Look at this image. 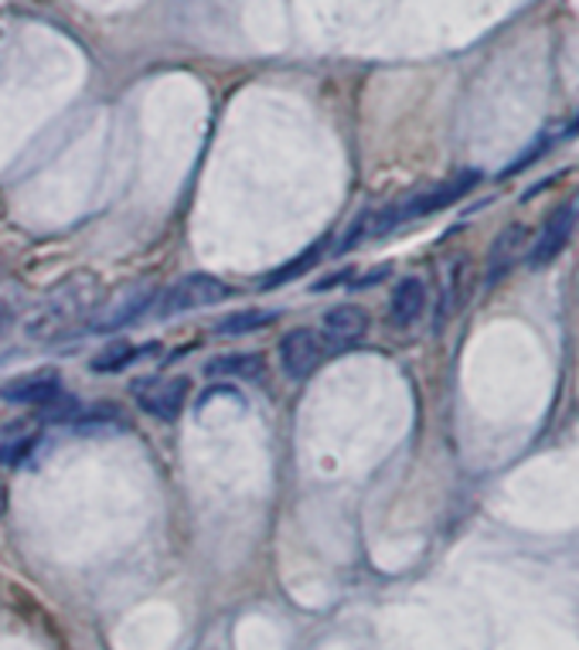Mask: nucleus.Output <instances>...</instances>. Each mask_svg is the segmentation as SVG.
<instances>
[{
    "mask_svg": "<svg viewBox=\"0 0 579 650\" xmlns=\"http://www.w3.org/2000/svg\"><path fill=\"white\" fill-rule=\"evenodd\" d=\"M154 300V283H126L120 287L110 300H100V307L93 310V317L85 320L89 334H110L116 328H126L130 320H137L144 313V307Z\"/></svg>",
    "mask_w": 579,
    "mask_h": 650,
    "instance_id": "nucleus-2",
    "label": "nucleus"
},
{
    "mask_svg": "<svg viewBox=\"0 0 579 650\" xmlns=\"http://www.w3.org/2000/svg\"><path fill=\"white\" fill-rule=\"evenodd\" d=\"M572 133H579V113H576V116H572V120H569L566 126H562V133H559V136H562V141H569Z\"/></svg>",
    "mask_w": 579,
    "mask_h": 650,
    "instance_id": "nucleus-16",
    "label": "nucleus"
},
{
    "mask_svg": "<svg viewBox=\"0 0 579 650\" xmlns=\"http://www.w3.org/2000/svg\"><path fill=\"white\" fill-rule=\"evenodd\" d=\"M8 402H21V405H52L62 395V379L55 371H34V375H21L11 379L4 389H0Z\"/></svg>",
    "mask_w": 579,
    "mask_h": 650,
    "instance_id": "nucleus-8",
    "label": "nucleus"
},
{
    "mask_svg": "<svg viewBox=\"0 0 579 650\" xmlns=\"http://www.w3.org/2000/svg\"><path fill=\"white\" fill-rule=\"evenodd\" d=\"M232 297V287L221 283L218 276L208 272H192L185 280H177L164 297H161V317H174V313H188V310H201V307H215L221 300Z\"/></svg>",
    "mask_w": 579,
    "mask_h": 650,
    "instance_id": "nucleus-3",
    "label": "nucleus"
},
{
    "mask_svg": "<svg viewBox=\"0 0 579 650\" xmlns=\"http://www.w3.org/2000/svg\"><path fill=\"white\" fill-rule=\"evenodd\" d=\"M318 256H321V246H314V249H310L307 256H300L297 262H290V266H283V269H280V272L273 276V280H266V287H273V283H287V280H293V276H297L300 269H307V266H310V262H314Z\"/></svg>",
    "mask_w": 579,
    "mask_h": 650,
    "instance_id": "nucleus-15",
    "label": "nucleus"
},
{
    "mask_svg": "<svg viewBox=\"0 0 579 650\" xmlns=\"http://www.w3.org/2000/svg\"><path fill=\"white\" fill-rule=\"evenodd\" d=\"M576 225H579V195L566 198V202L546 218L542 231L536 236V243H531L528 262H531V266H546V262H552V259L566 249V243L572 239Z\"/></svg>",
    "mask_w": 579,
    "mask_h": 650,
    "instance_id": "nucleus-5",
    "label": "nucleus"
},
{
    "mask_svg": "<svg viewBox=\"0 0 579 650\" xmlns=\"http://www.w3.org/2000/svg\"><path fill=\"white\" fill-rule=\"evenodd\" d=\"M208 379H221V382H256L262 379L266 371V361L262 354H226V358H215L208 368Z\"/></svg>",
    "mask_w": 579,
    "mask_h": 650,
    "instance_id": "nucleus-10",
    "label": "nucleus"
},
{
    "mask_svg": "<svg viewBox=\"0 0 579 650\" xmlns=\"http://www.w3.org/2000/svg\"><path fill=\"white\" fill-rule=\"evenodd\" d=\"M270 320H277V310H242V313H229L218 323V334H246V331H259Z\"/></svg>",
    "mask_w": 579,
    "mask_h": 650,
    "instance_id": "nucleus-13",
    "label": "nucleus"
},
{
    "mask_svg": "<svg viewBox=\"0 0 579 650\" xmlns=\"http://www.w3.org/2000/svg\"><path fill=\"white\" fill-rule=\"evenodd\" d=\"M521 243H525V228L521 225H511L508 231H502L495 249H492V259H487V283H498L502 276H508L515 269Z\"/></svg>",
    "mask_w": 579,
    "mask_h": 650,
    "instance_id": "nucleus-11",
    "label": "nucleus"
},
{
    "mask_svg": "<svg viewBox=\"0 0 579 650\" xmlns=\"http://www.w3.org/2000/svg\"><path fill=\"white\" fill-rule=\"evenodd\" d=\"M133 399L137 405L154 415V420H177L188 402V382L185 379H167V375H154V379H141L133 382Z\"/></svg>",
    "mask_w": 579,
    "mask_h": 650,
    "instance_id": "nucleus-4",
    "label": "nucleus"
},
{
    "mask_svg": "<svg viewBox=\"0 0 579 650\" xmlns=\"http://www.w3.org/2000/svg\"><path fill=\"white\" fill-rule=\"evenodd\" d=\"M38 443V430L31 423H8L0 426V467H14Z\"/></svg>",
    "mask_w": 579,
    "mask_h": 650,
    "instance_id": "nucleus-12",
    "label": "nucleus"
},
{
    "mask_svg": "<svg viewBox=\"0 0 579 650\" xmlns=\"http://www.w3.org/2000/svg\"><path fill=\"white\" fill-rule=\"evenodd\" d=\"M365 334H369V313L354 303L331 307L321 320V341H324L328 354H341V351L354 348Z\"/></svg>",
    "mask_w": 579,
    "mask_h": 650,
    "instance_id": "nucleus-6",
    "label": "nucleus"
},
{
    "mask_svg": "<svg viewBox=\"0 0 579 650\" xmlns=\"http://www.w3.org/2000/svg\"><path fill=\"white\" fill-rule=\"evenodd\" d=\"M133 358H137V348L126 344V341H116V344L103 348V351L93 358V368H96V371H120V368H126Z\"/></svg>",
    "mask_w": 579,
    "mask_h": 650,
    "instance_id": "nucleus-14",
    "label": "nucleus"
},
{
    "mask_svg": "<svg viewBox=\"0 0 579 650\" xmlns=\"http://www.w3.org/2000/svg\"><path fill=\"white\" fill-rule=\"evenodd\" d=\"M328 358V348L321 341L318 331H290L283 341H280V364L290 379H307L314 375V371L321 368V361Z\"/></svg>",
    "mask_w": 579,
    "mask_h": 650,
    "instance_id": "nucleus-7",
    "label": "nucleus"
},
{
    "mask_svg": "<svg viewBox=\"0 0 579 650\" xmlns=\"http://www.w3.org/2000/svg\"><path fill=\"white\" fill-rule=\"evenodd\" d=\"M103 300V283L96 272H72L55 283L21 320V331L34 344L59 341L72 331H82L85 320Z\"/></svg>",
    "mask_w": 579,
    "mask_h": 650,
    "instance_id": "nucleus-1",
    "label": "nucleus"
},
{
    "mask_svg": "<svg viewBox=\"0 0 579 650\" xmlns=\"http://www.w3.org/2000/svg\"><path fill=\"white\" fill-rule=\"evenodd\" d=\"M423 310H426V287H423V280H416V276H410V280H403L392 290L389 317L395 328H413Z\"/></svg>",
    "mask_w": 579,
    "mask_h": 650,
    "instance_id": "nucleus-9",
    "label": "nucleus"
}]
</instances>
